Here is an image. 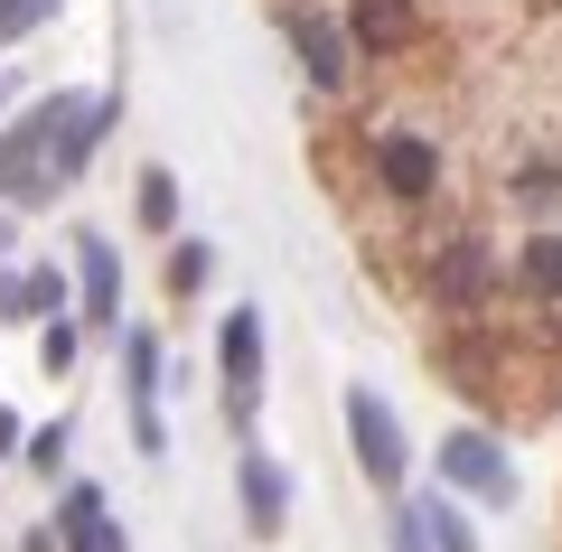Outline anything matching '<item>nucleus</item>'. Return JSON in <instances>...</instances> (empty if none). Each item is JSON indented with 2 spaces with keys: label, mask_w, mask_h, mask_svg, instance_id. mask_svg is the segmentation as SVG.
Returning <instances> with one entry per match:
<instances>
[{
  "label": "nucleus",
  "mask_w": 562,
  "mask_h": 552,
  "mask_svg": "<svg viewBox=\"0 0 562 552\" xmlns=\"http://www.w3.org/2000/svg\"><path fill=\"white\" fill-rule=\"evenodd\" d=\"M57 113H66V94H47V103H29V113L0 132V206H47L57 198V178H47V132H57Z\"/></svg>",
  "instance_id": "nucleus-1"
},
{
  "label": "nucleus",
  "mask_w": 562,
  "mask_h": 552,
  "mask_svg": "<svg viewBox=\"0 0 562 552\" xmlns=\"http://www.w3.org/2000/svg\"><path fill=\"white\" fill-rule=\"evenodd\" d=\"M216 365H225V413H235V431H254V413H262V318L254 309H225Z\"/></svg>",
  "instance_id": "nucleus-2"
},
{
  "label": "nucleus",
  "mask_w": 562,
  "mask_h": 552,
  "mask_svg": "<svg viewBox=\"0 0 562 552\" xmlns=\"http://www.w3.org/2000/svg\"><path fill=\"white\" fill-rule=\"evenodd\" d=\"M122 394H132L140 459H169V431H160V337L150 328H122Z\"/></svg>",
  "instance_id": "nucleus-3"
},
{
  "label": "nucleus",
  "mask_w": 562,
  "mask_h": 552,
  "mask_svg": "<svg viewBox=\"0 0 562 552\" xmlns=\"http://www.w3.org/2000/svg\"><path fill=\"white\" fill-rule=\"evenodd\" d=\"M441 477H450V496L516 506V469H506V450H497L487 431H450V440H441Z\"/></svg>",
  "instance_id": "nucleus-4"
},
{
  "label": "nucleus",
  "mask_w": 562,
  "mask_h": 552,
  "mask_svg": "<svg viewBox=\"0 0 562 552\" xmlns=\"http://www.w3.org/2000/svg\"><path fill=\"white\" fill-rule=\"evenodd\" d=\"M347 440H357V469L375 477V487H403V469H413V450H403V421L384 413V394H347Z\"/></svg>",
  "instance_id": "nucleus-5"
},
{
  "label": "nucleus",
  "mask_w": 562,
  "mask_h": 552,
  "mask_svg": "<svg viewBox=\"0 0 562 552\" xmlns=\"http://www.w3.org/2000/svg\"><path fill=\"white\" fill-rule=\"evenodd\" d=\"M113 122H122L113 94H103V103H76V94H66L57 132H47V178H57V188H76V178L94 169V150H103V132H113Z\"/></svg>",
  "instance_id": "nucleus-6"
},
{
  "label": "nucleus",
  "mask_w": 562,
  "mask_h": 552,
  "mask_svg": "<svg viewBox=\"0 0 562 552\" xmlns=\"http://www.w3.org/2000/svg\"><path fill=\"white\" fill-rule=\"evenodd\" d=\"M76 318L85 328H122V254L103 235H76Z\"/></svg>",
  "instance_id": "nucleus-7"
},
{
  "label": "nucleus",
  "mask_w": 562,
  "mask_h": 552,
  "mask_svg": "<svg viewBox=\"0 0 562 552\" xmlns=\"http://www.w3.org/2000/svg\"><path fill=\"white\" fill-rule=\"evenodd\" d=\"M281 29H291V57H301V76L319 85V94H338V85H347V29L328 20V10H291Z\"/></svg>",
  "instance_id": "nucleus-8"
},
{
  "label": "nucleus",
  "mask_w": 562,
  "mask_h": 552,
  "mask_svg": "<svg viewBox=\"0 0 562 552\" xmlns=\"http://www.w3.org/2000/svg\"><path fill=\"white\" fill-rule=\"evenodd\" d=\"M235 487H244V525H254V533H281V515H291V477H281V459L244 440V459H235Z\"/></svg>",
  "instance_id": "nucleus-9"
},
{
  "label": "nucleus",
  "mask_w": 562,
  "mask_h": 552,
  "mask_svg": "<svg viewBox=\"0 0 562 552\" xmlns=\"http://www.w3.org/2000/svg\"><path fill=\"white\" fill-rule=\"evenodd\" d=\"M66 300H76V281H66L57 262H29V272H0V318H10V328H29V318H57Z\"/></svg>",
  "instance_id": "nucleus-10"
},
{
  "label": "nucleus",
  "mask_w": 562,
  "mask_h": 552,
  "mask_svg": "<svg viewBox=\"0 0 562 552\" xmlns=\"http://www.w3.org/2000/svg\"><path fill=\"white\" fill-rule=\"evenodd\" d=\"M57 552H122V525H113V506H103V487H66V506H57Z\"/></svg>",
  "instance_id": "nucleus-11"
},
{
  "label": "nucleus",
  "mask_w": 562,
  "mask_h": 552,
  "mask_svg": "<svg viewBox=\"0 0 562 552\" xmlns=\"http://www.w3.org/2000/svg\"><path fill=\"white\" fill-rule=\"evenodd\" d=\"M375 169H384V188H394V198H431V188H441V150H431V140H413V132L375 140Z\"/></svg>",
  "instance_id": "nucleus-12"
},
{
  "label": "nucleus",
  "mask_w": 562,
  "mask_h": 552,
  "mask_svg": "<svg viewBox=\"0 0 562 552\" xmlns=\"http://www.w3.org/2000/svg\"><path fill=\"white\" fill-rule=\"evenodd\" d=\"M413 525H422V543H431V552H479V533H469L460 496H422V506H413Z\"/></svg>",
  "instance_id": "nucleus-13"
},
{
  "label": "nucleus",
  "mask_w": 562,
  "mask_h": 552,
  "mask_svg": "<svg viewBox=\"0 0 562 552\" xmlns=\"http://www.w3.org/2000/svg\"><path fill=\"white\" fill-rule=\"evenodd\" d=\"M516 281L535 300H562V235H525V262H516Z\"/></svg>",
  "instance_id": "nucleus-14"
},
{
  "label": "nucleus",
  "mask_w": 562,
  "mask_h": 552,
  "mask_svg": "<svg viewBox=\"0 0 562 552\" xmlns=\"http://www.w3.org/2000/svg\"><path fill=\"white\" fill-rule=\"evenodd\" d=\"M431 281H441V300H469V309H479V291H487V262H479V244H450Z\"/></svg>",
  "instance_id": "nucleus-15"
},
{
  "label": "nucleus",
  "mask_w": 562,
  "mask_h": 552,
  "mask_svg": "<svg viewBox=\"0 0 562 552\" xmlns=\"http://www.w3.org/2000/svg\"><path fill=\"white\" fill-rule=\"evenodd\" d=\"M140 235H169V225H179V178L169 169H140Z\"/></svg>",
  "instance_id": "nucleus-16"
},
{
  "label": "nucleus",
  "mask_w": 562,
  "mask_h": 552,
  "mask_svg": "<svg viewBox=\"0 0 562 552\" xmlns=\"http://www.w3.org/2000/svg\"><path fill=\"white\" fill-rule=\"evenodd\" d=\"M357 38L366 47H403L413 38V10H403V0H357Z\"/></svg>",
  "instance_id": "nucleus-17"
},
{
  "label": "nucleus",
  "mask_w": 562,
  "mask_h": 552,
  "mask_svg": "<svg viewBox=\"0 0 562 552\" xmlns=\"http://www.w3.org/2000/svg\"><path fill=\"white\" fill-rule=\"evenodd\" d=\"M66 0H0V47H20V38H38L47 20H57Z\"/></svg>",
  "instance_id": "nucleus-18"
},
{
  "label": "nucleus",
  "mask_w": 562,
  "mask_h": 552,
  "mask_svg": "<svg viewBox=\"0 0 562 552\" xmlns=\"http://www.w3.org/2000/svg\"><path fill=\"white\" fill-rule=\"evenodd\" d=\"M206 281H216V254H206V244H179V254H169V291H179V300H198Z\"/></svg>",
  "instance_id": "nucleus-19"
},
{
  "label": "nucleus",
  "mask_w": 562,
  "mask_h": 552,
  "mask_svg": "<svg viewBox=\"0 0 562 552\" xmlns=\"http://www.w3.org/2000/svg\"><path fill=\"white\" fill-rule=\"evenodd\" d=\"M76 347H85V328H76V318H47V337H38V365H47V375H66V365H76Z\"/></svg>",
  "instance_id": "nucleus-20"
},
{
  "label": "nucleus",
  "mask_w": 562,
  "mask_h": 552,
  "mask_svg": "<svg viewBox=\"0 0 562 552\" xmlns=\"http://www.w3.org/2000/svg\"><path fill=\"white\" fill-rule=\"evenodd\" d=\"M20 450H29V469H38V477H57V469H66V421H47V431H20Z\"/></svg>",
  "instance_id": "nucleus-21"
},
{
  "label": "nucleus",
  "mask_w": 562,
  "mask_h": 552,
  "mask_svg": "<svg viewBox=\"0 0 562 552\" xmlns=\"http://www.w3.org/2000/svg\"><path fill=\"white\" fill-rule=\"evenodd\" d=\"M384 552H431V543H422V525H413V506H403L394 525H384Z\"/></svg>",
  "instance_id": "nucleus-22"
},
{
  "label": "nucleus",
  "mask_w": 562,
  "mask_h": 552,
  "mask_svg": "<svg viewBox=\"0 0 562 552\" xmlns=\"http://www.w3.org/2000/svg\"><path fill=\"white\" fill-rule=\"evenodd\" d=\"M516 198H525V206H535V198H562V169H525V178H516Z\"/></svg>",
  "instance_id": "nucleus-23"
},
{
  "label": "nucleus",
  "mask_w": 562,
  "mask_h": 552,
  "mask_svg": "<svg viewBox=\"0 0 562 552\" xmlns=\"http://www.w3.org/2000/svg\"><path fill=\"white\" fill-rule=\"evenodd\" d=\"M0 254H10V206H0Z\"/></svg>",
  "instance_id": "nucleus-24"
},
{
  "label": "nucleus",
  "mask_w": 562,
  "mask_h": 552,
  "mask_svg": "<svg viewBox=\"0 0 562 552\" xmlns=\"http://www.w3.org/2000/svg\"><path fill=\"white\" fill-rule=\"evenodd\" d=\"M0 113H10V76H0Z\"/></svg>",
  "instance_id": "nucleus-25"
}]
</instances>
